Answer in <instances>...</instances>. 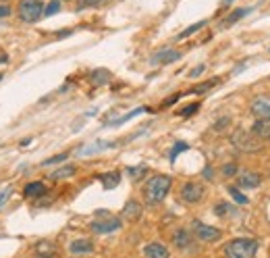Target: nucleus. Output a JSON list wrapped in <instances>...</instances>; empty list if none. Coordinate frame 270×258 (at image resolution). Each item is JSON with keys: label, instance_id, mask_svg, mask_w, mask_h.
<instances>
[{"label": "nucleus", "instance_id": "1", "mask_svg": "<svg viewBox=\"0 0 270 258\" xmlns=\"http://www.w3.org/2000/svg\"><path fill=\"white\" fill-rule=\"evenodd\" d=\"M171 185H173V179L168 175H154L146 181L144 185V200L146 204L150 206H156L160 204L171 191Z\"/></svg>", "mask_w": 270, "mask_h": 258}, {"label": "nucleus", "instance_id": "2", "mask_svg": "<svg viewBox=\"0 0 270 258\" xmlns=\"http://www.w3.org/2000/svg\"><path fill=\"white\" fill-rule=\"evenodd\" d=\"M222 252L227 258H254L258 252V242L252 238H235L224 246Z\"/></svg>", "mask_w": 270, "mask_h": 258}, {"label": "nucleus", "instance_id": "3", "mask_svg": "<svg viewBox=\"0 0 270 258\" xmlns=\"http://www.w3.org/2000/svg\"><path fill=\"white\" fill-rule=\"evenodd\" d=\"M44 9H46L44 0H19L17 17L23 21V23H38L44 17Z\"/></svg>", "mask_w": 270, "mask_h": 258}, {"label": "nucleus", "instance_id": "4", "mask_svg": "<svg viewBox=\"0 0 270 258\" xmlns=\"http://www.w3.org/2000/svg\"><path fill=\"white\" fill-rule=\"evenodd\" d=\"M231 144L239 150V152H245V154H254V152H258L260 150V140L254 136V134H250V132H245V129H235V132L231 134Z\"/></svg>", "mask_w": 270, "mask_h": 258}, {"label": "nucleus", "instance_id": "5", "mask_svg": "<svg viewBox=\"0 0 270 258\" xmlns=\"http://www.w3.org/2000/svg\"><path fill=\"white\" fill-rule=\"evenodd\" d=\"M191 231H193V238L199 240V242H218L220 240V229L212 227V225H206V223H201L197 219L191 221Z\"/></svg>", "mask_w": 270, "mask_h": 258}, {"label": "nucleus", "instance_id": "6", "mask_svg": "<svg viewBox=\"0 0 270 258\" xmlns=\"http://www.w3.org/2000/svg\"><path fill=\"white\" fill-rule=\"evenodd\" d=\"M201 196H204V185L197 183V181H187L183 183L181 187V200L185 204H195L201 200Z\"/></svg>", "mask_w": 270, "mask_h": 258}, {"label": "nucleus", "instance_id": "7", "mask_svg": "<svg viewBox=\"0 0 270 258\" xmlns=\"http://www.w3.org/2000/svg\"><path fill=\"white\" fill-rule=\"evenodd\" d=\"M92 231L98 233V235H106V233H112V231H119L121 229V219L117 217H106V219H96L92 221Z\"/></svg>", "mask_w": 270, "mask_h": 258}, {"label": "nucleus", "instance_id": "8", "mask_svg": "<svg viewBox=\"0 0 270 258\" xmlns=\"http://www.w3.org/2000/svg\"><path fill=\"white\" fill-rule=\"evenodd\" d=\"M181 58V50H175V48H164V50H158L154 56H152V62L154 64H171L175 60Z\"/></svg>", "mask_w": 270, "mask_h": 258}, {"label": "nucleus", "instance_id": "9", "mask_svg": "<svg viewBox=\"0 0 270 258\" xmlns=\"http://www.w3.org/2000/svg\"><path fill=\"white\" fill-rule=\"evenodd\" d=\"M252 113L258 119H266L270 117V96H258L252 102Z\"/></svg>", "mask_w": 270, "mask_h": 258}, {"label": "nucleus", "instance_id": "10", "mask_svg": "<svg viewBox=\"0 0 270 258\" xmlns=\"http://www.w3.org/2000/svg\"><path fill=\"white\" fill-rule=\"evenodd\" d=\"M33 252H36L38 258H54L56 252H58V248H56V244L50 242V240H40V242L36 244Z\"/></svg>", "mask_w": 270, "mask_h": 258}, {"label": "nucleus", "instance_id": "11", "mask_svg": "<svg viewBox=\"0 0 270 258\" xmlns=\"http://www.w3.org/2000/svg\"><path fill=\"white\" fill-rule=\"evenodd\" d=\"M69 252L73 254V256H85V254H92L94 252V244L89 242V240H73L71 244H69Z\"/></svg>", "mask_w": 270, "mask_h": 258}, {"label": "nucleus", "instance_id": "12", "mask_svg": "<svg viewBox=\"0 0 270 258\" xmlns=\"http://www.w3.org/2000/svg\"><path fill=\"white\" fill-rule=\"evenodd\" d=\"M144 256L146 258H171V252L166 246H162L158 242H152L144 248Z\"/></svg>", "mask_w": 270, "mask_h": 258}, {"label": "nucleus", "instance_id": "13", "mask_svg": "<svg viewBox=\"0 0 270 258\" xmlns=\"http://www.w3.org/2000/svg\"><path fill=\"white\" fill-rule=\"evenodd\" d=\"M262 177L258 173H254V171H245V173L239 175V187L243 189H256L260 185Z\"/></svg>", "mask_w": 270, "mask_h": 258}, {"label": "nucleus", "instance_id": "14", "mask_svg": "<svg viewBox=\"0 0 270 258\" xmlns=\"http://www.w3.org/2000/svg\"><path fill=\"white\" fill-rule=\"evenodd\" d=\"M252 134L262 142V140H270V117L266 119H258L252 127Z\"/></svg>", "mask_w": 270, "mask_h": 258}, {"label": "nucleus", "instance_id": "15", "mask_svg": "<svg viewBox=\"0 0 270 258\" xmlns=\"http://www.w3.org/2000/svg\"><path fill=\"white\" fill-rule=\"evenodd\" d=\"M191 240H193V235L187 229H179V231L173 233V244L179 250H187L191 246Z\"/></svg>", "mask_w": 270, "mask_h": 258}, {"label": "nucleus", "instance_id": "16", "mask_svg": "<svg viewBox=\"0 0 270 258\" xmlns=\"http://www.w3.org/2000/svg\"><path fill=\"white\" fill-rule=\"evenodd\" d=\"M140 217H142V204L138 200H129L123 206V219H127V221H138Z\"/></svg>", "mask_w": 270, "mask_h": 258}, {"label": "nucleus", "instance_id": "17", "mask_svg": "<svg viewBox=\"0 0 270 258\" xmlns=\"http://www.w3.org/2000/svg\"><path fill=\"white\" fill-rule=\"evenodd\" d=\"M75 173H77V167H75V165H62V167H58V169L52 171V173H50V179H52V181L69 179V177H73Z\"/></svg>", "mask_w": 270, "mask_h": 258}, {"label": "nucleus", "instance_id": "18", "mask_svg": "<svg viewBox=\"0 0 270 258\" xmlns=\"http://www.w3.org/2000/svg\"><path fill=\"white\" fill-rule=\"evenodd\" d=\"M110 71L108 69H94L92 73L87 75V79H89V83L92 85H96V88H100V85H106L108 81H110Z\"/></svg>", "mask_w": 270, "mask_h": 258}, {"label": "nucleus", "instance_id": "19", "mask_svg": "<svg viewBox=\"0 0 270 258\" xmlns=\"http://www.w3.org/2000/svg\"><path fill=\"white\" fill-rule=\"evenodd\" d=\"M44 194H46V185H44L42 181H31L23 187L25 198H40V196H44Z\"/></svg>", "mask_w": 270, "mask_h": 258}, {"label": "nucleus", "instance_id": "20", "mask_svg": "<svg viewBox=\"0 0 270 258\" xmlns=\"http://www.w3.org/2000/svg\"><path fill=\"white\" fill-rule=\"evenodd\" d=\"M100 181L106 189H112V187H117L119 181H121V173L119 171H110V173H102L100 175Z\"/></svg>", "mask_w": 270, "mask_h": 258}, {"label": "nucleus", "instance_id": "21", "mask_svg": "<svg viewBox=\"0 0 270 258\" xmlns=\"http://www.w3.org/2000/svg\"><path fill=\"white\" fill-rule=\"evenodd\" d=\"M250 13H252V9H247V7H245V9H235V11H233V13H231V15L227 17V19H224V23H222V25H224V27H229V25L237 23L239 19L247 17V15H250Z\"/></svg>", "mask_w": 270, "mask_h": 258}, {"label": "nucleus", "instance_id": "22", "mask_svg": "<svg viewBox=\"0 0 270 258\" xmlns=\"http://www.w3.org/2000/svg\"><path fill=\"white\" fill-rule=\"evenodd\" d=\"M206 23H208V21L204 19V21H199V23H193V25H189L187 29H183L181 34H179L177 36V40H185V38H189V36H193V34H197L201 27H206Z\"/></svg>", "mask_w": 270, "mask_h": 258}, {"label": "nucleus", "instance_id": "23", "mask_svg": "<svg viewBox=\"0 0 270 258\" xmlns=\"http://www.w3.org/2000/svg\"><path fill=\"white\" fill-rule=\"evenodd\" d=\"M112 144L110 142H98V144H92V146H87V148H83V156H87V154H96L98 150H104V148H110Z\"/></svg>", "mask_w": 270, "mask_h": 258}, {"label": "nucleus", "instance_id": "24", "mask_svg": "<svg viewBox=\"0 0 270 258\" xmlns=\"http://www.w3.org/2000/svg\"><path fill=\"white\" fill-rule=\"evenodd\" d=\"M216 83H218V79H208V81H204V83H199L197 88H193V90H191V94H204V92L212 90Z\"/></svg>", "mask_w": 270, "mask_h": 258}, {"label": "nucleus", "instance_id": "25", "mask_svg": "<svg viewBox=\"0 0 270 258\" xmlns=\"http://www.w3.org/2000/svg\"><path fill=\"white\" fill-rule=\"evenodd\" d=\"M110 3V0H77V9H92V7H102Z\"/></svg>", "mask_w": 270, "mask_h": 258}, {"label": "nucleus", "instance_id": "26", "mask_svg": "<svg viewBox=\"0 0 270 258\" xmlns=\"http://www.w3.org/2000/svg\"><path fill=\"white\" fill-rule=\"evenodd\" d=\"M146 167H129L127 169V173H129V177L133 179V181H138V179H142L144 175H146Z\"/></svg>", "mask_w": 270, "mask_h": 258}, {"label": "nucleus", "instance_id": "27", "mask_svg": "<svg viewBox=\"0 0 270 258\" xmlns=\"http://www.w3.org/2000/svg\"><path fill=\"white\" fill-rule=\"evenodd\" d=\"M229 194H231V196H233V200L237 202V204H247V202H250V200H247V196H245V194H241L235 185H229Z\"/></svg>", "mask_w": 270, "mask_h": 258}, {"label": "nucleus", "instance_id": "28", "mask_svg": "<svg viewBox=\"0 0 270 258\" xmlns=\"http://www.w3.org/2000/svg\"><path fill=\"white\" fill-rule=\"evenodd\" d=\"M60 11V0H50V3L46 5V9H44V17H52Z\"/></svg>", "mask_w": 270, "mask_h": 258}, {"label": "nucleus", "instance_id": "29", "mask_svg": "<svg viewBox=\"0 0 270 258\" xmlns=\"http://www.w3.org/2000/svg\"><path fill=\"white\" fill-rule=\"evenodd\" d=\"M66 158H69V154H66V152H62V154H56V156H50V158H46V160H44V167H50V165L64 163Z\"/></svg>", "mask_w": 270, "mask_h": 258}, {"label": "nucleus", "instance_id": "30", "mask_svg": "<svg viewBox=\"0 0 270 258\" xmlns=\"http://www.w3.org/2000/svg\"><path fill=\"white\" fill-rule=\"evenodd\" d=\"M187 148H189V146H187L185 142H177V144H175V148L171 150V160L175 163V158H177L179 154H181V152H183V150H187Z\"/></svg>", "mask_w": 270, "mask_h": 258}, {"label": "nucleus", "instance_id": "31", "mask_svg": "<svg viewBox=\"0 0 270 258\" xmlns=\"http://www.w3.org/2000/svg\"><path fill=\"white\" fill-rule=\"evenodd\" d=\"M197 109H199V104H197V102H193V104H189V106H185V109L179 111V117H189V115L197 113Z\"/></svg>", "mask_w": 270, "mask_h": 258}, {"label": "nucleus", "instance_id": "32", "mask_svg": "<svg viewBox=\"0 0 270 258\" xmlns=\"http://www.w3.org/2000/svg\"><path fill=\"white\" fill-rule=\"evenodd\" d=\"M146 109H135V111H131L129 115H125V117H121V119H117V121H112V123H108V125H121V123H125V121H129L131 117H135V115H140V113H144Z\"/></svg>", "mask_w": 270, "mask_h": 258}, {"label": "nucleus", "instance_id": "33", "mask_svg": "<svg viewBox=\"0 0 270 258\" xmlns=\"http://www.w3.org/2000/svg\"><path fill=\"white\" fill-rule=\"evenodd\" d=\"M222 175H224V177H233V175H237V165H235V163L224 165V167H222Z\"/></svg>", "mask_w": 270, "mask_h": 258}, {"label": "nucleus", "instance_id": "34", "mask_svg": "<svg viewBox=\"0 0 270 258\" xmlns=\"http://www.w3.org/2000/svg\"><path fill=\"white\" fill-rule=\"evenodd\" d=\"M229 123H231V117H220V121L214 125V129H216V132H220V129H224Z\"/></svg>", "mask_w": 270, "mask_h": 258}, {"label": "nucleus", "instance_id": "35", "mask_svg": "<svg viewBox=\"0 0 270 258\" xmlns=\"http://www.w3.org/2000/svg\"><path fill=\"white\" fill-rule=\"evenodd\" d=\"M227 212H231L229 202H222V204H218V206H216V214H227Z\"/></svg>", "mask_w": 270, "mask_h": 258}, {"label": "nucleus", "instance_id": "36", "mask_svg": "<svg viewBox=\"0 0 270 258\" xmlns=\"http://www.w3.org/2000/svg\"><path fill=\"white\" fill-rule=\"evenodd\" d=\"M204 71H206V64H197L193 71H189V77H197V75H201Z\"/></svg>", "mask_w": 270, "mask_h": 258}, {"label": "nucleus", "instance_id": "37", "mask_svg": "<svg viewBox=\"0 0 270 258\" xmlns=\"http://www.w3.org/2000/svg\"><path fill=\"white\" fill-rule=\"evenodd\" d=\"M11 15V9L7 5H0V17H9Z\"/></svg>", "mask_w": 270, "mask_h": 258}, {"label": "nucleus", "instance_id": "38", "mask_svg": "<svg viewBox=\"0 0 270 258\" xmlns=\"http://www.w3.org/2000/svg\"><path fill=\"white\" fill-rule=\"evenodd\" d=\"M204 177H208V179H212V177H214V171H210V167H206V171H204Z\"/></svg>", "mask_w": 270, "mask_h": 258}, {"label": "nucleus", "instance_id": "39", "mask_svg": "<svg viewBox=\"0 0 270 258\" xmlns=\"http://www.w3.org/2000/svg\"><path fill=\"white\" fill-rule=\"evenodd\" d=\"M177 100H179V94H177V96H173V98H168V100H164V106H171V104H173V102H177Z\"/></svg>", "mask_w": 270, "mask_h": 258}, {"label": "nucleus", "instance_id": "40", "mask_svg": "<svg viewBox=\"0 0 270 258\" xmlns=\"http://www.w3.org/2000/svg\"><path fill=\"white\" fill-rule=\"evenodd\" d=\"M227 3H231V0H227Z\"/></svg>", "mask_w": 270, "mask_h": 258}, {"label": "nucleus", "instance_id": "41", "mask_svg": "<svg viewBox=\"0 0 270 258\" xmlns=\"http://www.w3.org/2000/svg\"><path fill=\"white\" fill-rule=\"evenodd\" d=\"M62 3H64V0H62Z\"/></svg>", "mask_w": 270, "mask_h": 258}]
</instances>
